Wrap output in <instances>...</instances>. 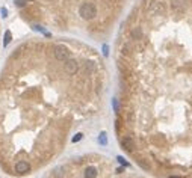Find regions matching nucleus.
<instances>
[{
  "label": "nucleus",
  "instance_id": "f257e3e1",
  "mask_svg": "<svg viewBox=\"0 0 192 178\" xmlns=\"http://www.w3.org/2000/svg\"><path fill=\"white\" fill-rule=\"evenodd\" d=\"M100 92L94 59H79L64 42L17 45L0 69V170L24 178L47 164Z\"/></svg>",
  "mask_w": 192,
  "mask_h": 178
},
{
  "label": "nucleus",
  "instance_id": "f03ea898",
  "mask_svg": "<svg viewBox=\"0 0 192 178\" xmlns=\"http://www.w3.org/2000/svg\"><path fill=\"white\" fill-rule=\"evenodd\" d=\"M147 14L151 15V17L163 15L165 14V3L163 2H153V3H150L148 8H147Z\"/></svg>",
  "mask_w": 192,
  "mask_h": 178
},
{
  "label": "nucleus",
  "instance_id": "7ed1b4c3",
  "mask_svg": "<svg viewBox=\"0 0 192 178\" xmlns=\"http://www.w3.org/2000/svg\"><path fill=\"white\" fill-rule=\"evenodd\" d=\"M186 9V2L184 0H171V11L177 15L183 14Z\"/></svg>",
  "mask_w": 192,
  "mask_h": 178
},
{
  "label": "nucleus",
  "instance_id": "20e7f679",
  "mask_svg": "<svg viewBox=\"0 0 192 178\" xmlns=\"http://www.w3.org/2000/svg\"><path fill=\"white\" fill-rule=\"evenodd\" d=\"M171 178H178V176H171Z\"/></svg>",
  "mask_w": 192,
  "mask_h": 178
}]
</instances>
